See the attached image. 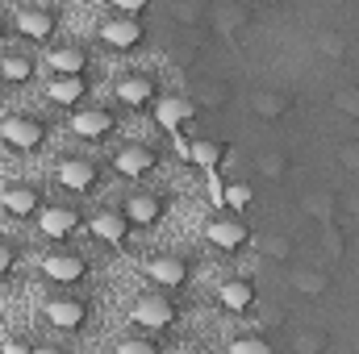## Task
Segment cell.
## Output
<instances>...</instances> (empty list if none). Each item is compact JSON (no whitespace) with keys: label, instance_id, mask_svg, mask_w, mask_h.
<instances>
[{"label":"cell","instance_id":"35","mask_svg":"<svg viewBox=\"0 0 359 354\" xmlns=\"http://www.w3.org/2000/svg\"><path fill=\"white\" fill-rule=\"evenodd\" d=\"M230 354H271V342L259 338V334H247V338H234L230 342Z\"/></svg>","mask_w":359,"mask_h":354},{"label":"cell","instance_id":"45","mask_svg":"<svg viewBox=\"0 0 359 354\" xmlns=\"http://www.w3.org/2000/svg\"><path fill=\"white\" fill-rule=\"evenodd\" d=\"M29 354H59L55 346H38V351H29Z\"/></svg>","mask_w":359,"mask_h":354},{"label":"cell","instance_id":"23","mask_svg":"<svg viewBox=\"0 0 359 354\" xmlns=\"http://www.w3.org/2000/svg\"><path fill=\"white\" fill-rule=\"evenodd\" d=\"M46 67H55L59 76H80V71H84V50H76V46L50 50V55H46Z\"/></svg>","mask_w":359,"mask_h":354},{"label":"cell","instance_id":"13","mask_svg":"<svg viewBox=\"0 0 359 354\" xmlns=\"http://www.w3.org/2000/svg\"><path fill=\"white\" fill-rule=\"evenodd\" d=\"M59 183L72 187V192H88L92 183H96V167L84 163V159H63L59 163Z\"/></svg>","mask_w":359,"mask_h":354},{"label":"cell","instance_id":"16","mask_svg":"<svg viewBox=\"0 0 359 354\" xmlns=\"http://www.w3.org/2000/svg\"><path fill=\"white\" fill-rule=\"evenodd\" d=\"M38 229L46 238H67L76 229V213L72 208H38Z\"/></svg>","mask_w":359,"mask_h":354},{"label":"cell","instance_id":"39","mask_svg":"<svg viewBox=\"0 0 359 354\" xmlns=\"http://www.w3.org/2000/svg\"><path fill=\"white\" fill-rule=\"evenodd\" d=\"M322 242H326V250H330V259H339V255H343V234H339L334 225L326 229V238H322Z\"/></svg>","mask_w":359,"mask_h":354},{"label":"cell","instance_id":"2","mask_svg":"<svg viewBox=\"0 0 359 354\" xmlns=\"http://www.w3.org/2000/svg\"><path fill=\"white\" fill-rule=\"evenodd\" d=\"M42 125L34 121V117H4L0 121V138L8 142V146H17V150H34V146H42Z\"/></svg>","mask_w":359,"mask_h":354},{"label":"cell","instance_id":"29","mask_svg":"<svg viewBox=\"0 0 359 354\" xmlns=\"http://www.w3.org/2000/svg\"><path fill=\"white\" fill-rule=\"evenodd\" d=\"M172 13H176L180 25H201V21L209 25V4H196V0H180Z\"/></svg>","mask_w":359,"mask_h":354},{"label":"cell","instance_id":"19","mask_svg":"<svg viewBox=\"0 0 359 354\" xmlns=\"http://www.w3.org/2000/svg\"><path fill=\"white\" fill-rule=\"evenodd\" d=\"M0 208L13 213V217H29V213H38V192L34 187H4L0 192Z\"/></svg>","mask_w":359,"mask_h":354},{"label":"cell","instance_id":"8","mask_svg":"<svg viewBox=\"0 0 359 354\" xmlns=\"http://www.w3.org/2000/svg\"><path fill=\"white\" fill-rule=\"evenodd\" d=\"M42 271H46V279H55V283H80L88 267H84L80 255H46Z\"/></svg>","mask_w":359,"mask_h":354},{"label":"cell","instance_id":"30","mask_svg":"<svg viewBox=\"0 0 359 354\" xmlns=\"http://www.w3.org/2000/svg\"><path fill=\"white\" fill-rule=\"evenodd\" d=\"M255 167L264 171L268 179H284L288 176V155H276V150H264L259 159H255Z\"/></svg>","mask_w":359,"mask_h":354},{"label":"cell","instance_id":"28","mask_svg":"<svg viewBox=\"0 0 359 354\" xmlns=\"http://www.w3.org/2000/svg\"><path fill=\"white\" fill-rule=\"evenodd\" d=\"M226 96H230L226 84H213V80H209V84H201V88H196L192 104H196V108H222V104H226Z\"/></svg>","mask_w":359,"mask_h":354},{"label":"cell","instance_id":"5","mask_svg":"<svg viewBox=\"0 0 359 354\" xmlns=\"http://www.w3.org/2000/svg\"><path fill=\"white\" fill-rule=\"evenodd\" d=\"M84 317H88V304H84V300L59 296V300H50V304H46V321H50L55 330H80V325H84Z\"/></svg>","mask_w":359,"mask_h":354},{"label":"cell","instance_id":"40","mask_svg":"<svg viewBox=\"0 0 359 354\" xmlns=\"http://www.w3.org/2000/svg\"><path fill=\"white\" fill-rule=\"evenodd\" d=\"M117 8H121V17H134V13L147 8V0H117Z\"/></svg>","mask_w":359,"mask_h":354},{"label":"cell","instance_id":"22","mask_svg":"<svg viewBox=\"0 0 359 354\" xmlns=\"http://www.w3.org/2000/svg\"><path fill=\"white\" fill-rule=\"evenodd\" d=\"M151 96H155V84H151L147 76H130V80H121V84H117V100H126V104H134V108H138V104H147Z\"/></svg>","mask_w":359,"mask_h":354},{"label":"cell","instance_id":"15","mask_svg":"<svg viewBox=\"0 0 359 354\" xmlns=\"http://www.w3.org/2000/svg\"><path fill=\"white\" fill-rule=\"evenodd\" d=\"M251 113L264 117V121H280L288 113V92H276V88H259L251 96Z\"/></svg>","mask_w":359,"mask_h":354},{"label":"cell","instance_id":"7","mask_svg":"<svg viewBox=\"0 0 359 354\" xmlns=\"http://www.w3.org/2000/svg\"><path fill=\"white\" fill-rule=\"evenodd\" d=\"M192 117H196V104H192V100L172 96V100H159V104H155V121H159L168 134H180V125L192 121Z\"/></svg>","mask_w":359,"mask_h":354},{"label":"cell","instance_id":"43","mask_svg":"<svg viewBox=\"0 0 359 354\" xmlns=\"http://www.w3.org/2000/svg\"><path fill=\"white\" fill-rule=\"evenodd\" d=\"M0 354H29V351H25V346H21V342H17V338H8V342H4V346H0Z\"/></svg>","mask_w":359,"mask_h":354},{"label":"cell","instance_id":"17","mask_svg":"<svg viewBox=\"0 0 359 354\" xmlns=\"http://www.w3.org/2000/svg\"><path fill=\"white\" fill-rule=\"evenodd\" d=\"M209 242L217 250H243L247 246V225H238V221H213L209 225Z\"/></svg>","mask_w":359,"mask_h":354},{"label":"cell","instance_id":"6","mask_svg":"<svg viewBox=\"0 0 359 354\" xmlns=\"http://www.w3.org/2000/svg\"><path fill=\"white\" fill-rule=\"evenodd\" d=\"M100 38H104L113 50H130V46H138L142 25H138L134 17H113V21H104V25H100Z\"/></svg>","mask_w":359,"mask_h":354},{"label":"cell","instance_id":"10","mask_svg":"<svg viewBox=\"0 0 359 354\" xmlns=\"http://www.w3.org/2000/svg\"><path fill=\"white\" fill-rule=\"evenodd\" d=\"M113 167H117L126 179H138V176H147V171H155V150L130 146V150H121V155L113 159Z\"/></svg>","mask_w":359,"mask_h":354},{"label":"cell","instance_id":"18","mask_svg":"<svg viewBox=\"0 0 359 354\" xmlns=\"http://www.w3.org/2000/svg\"><path fill=\"white\" fill-rule=\"evenodd\" d=\"M88 229L100 242H109V246H121L126 242V217L121 213H96L88 221Z\"/></svg>","mask_w":359,"mask_h":354},{"label":"cell","instance_id":"36","mask_svg":"<svg viewBox=\"0 0 359 354\" xmlns=\"http://www.w3.org/2000/svg\"><path fill=\"white\" fill-rule=\"evenodd\" d=\"M339 163H343L347 171H359V142H355V138L339 146Z\"/></svg>","mask_w":359,"mask_h":354},{"label":"cell","instance_id":"24","mask_svg":"<svg viewBox=\"0 0 359 354\" xmlns=\"http://www.w3.org/2000/svg\"><path fill=\"white\" fill-rule=\"evenodd\" d=\"M46 96L55 100V104H76L80 96H84V76H63V80H55Z\"/></svg>","mask_w":359,"mask_h":354},{"label":"cell","instance_id":"37","mask_svg":"<svg viewBox=\"0 0 359 354\" xmlns=\"http://www.w3.org/2000/svg\"><path fill=\"white\" fill-rule=\"evenodd\" d=\"M117 354H159V351H155L147 338H130V342H121V346H117Z\"/></svg>","mask_w":359,"mask_h":354},{"label":"cell","instance_id":"26","mask_svg":"<svg viewBox=\"0 0 359 354\" xmlns=\"http://www.w3.org/2000/svg\"><path fill=\"white\" fill-rule=\"evenodd\" d=\"M29 76H34V63H29V59H21V55L0 59V80H8V84H25Z\"/></svg>","mask_w":359,"mask_h":354},{"label":"cell","instance_id":"3","mask_svg":"<svg viewBox=\"0 0 359 354\" xmlns=\"http://www.w3.org/2000/svg\"><path fill=\"white\" fill-rule=\"evenodd\" d=\"M247 21H251V8L238 4V0H217V4H209V25H213V34H238Z\"/></svg>","mask_w":359,"mask_h":354},{"label":"cell","instance_id":"44","mask_svg":"<svg viewBox=\"0 0 359 354\" xmlns=\"http://www.w3.org/2000/svg\"><path fill=\"white\" fill-rule=\"evenodd\" d=\"M8 267H13V250H8V246H4V242H0V275H4V271H8Z\"/></svg>","mask_w":359,"mask_h":354},{"label":"cell","instance_id":"31","mask_svg":"<svg viewBox=\"0 0 359 354\" xmlns=\"http://www.w3.org/2000/svg\"><path fill=\"white\" fill-rule=\"evenodd\" d=\"M318 50L330 55V59H343V55H347V34H339V29H322V34H318Z\"/></svg>","mask_w":359,"mask_h":354},{"label":"cell","instance_id":"4","mask_svg":"<svg viewBox=\"0 0 359 354\" xmlns=\"http://www.w3.org/2000/svg\"><path fill=\"white\" fill-rule=\"evenodd\" d=\"M301 208H305V217H313V221H322L326 229L343 217V200L334 196V192H326V187H318V192H305V200H301Z\"/></svg>","mask_w":359,"mask_h":354},{"label":"cell","instance_id":"34","mask_svg":"<svg viewBox=\"0 0 359 354\" xmlns=\"http://www.w3.org/2000/svg\"><path fill=\"white\" fill-rule=\"evenodd\" d=\"M334 108L343 117H359V84H347V88L334 92Z\"/></svg>","mask_w":359,"mask_h":354},{"label":"cell","instance_id":"20","mask_svg":"<svg viewBox=\"0 0 359 354\" xmlns=\"http://www.w3.org/2000/svg\"><path fill=\"white\" fill-rule=\"evenodd\" d=\"M292 288H297L301 296H322V292L330 288V271H326V267H297V271H292Z\"/></svg>","mask_w":359,"mask_h":354},{"label":"cell","instance_id":"9","mask_svg":"<svg viewBox=\"0 0 359 354\" xmlns=\"http://www.w3.org/2000/svg\"><path fill=\"white\" fill-rule=\"evenodd\" d=\"M13 25H17V34H25V38H50L55 13H46V8H17Z\"/></svg>","mask_w":359,"mask_h":354},{"label":"cell","instance_id":"33","mask_svg":"<svg viewBox=\"0 0 359 354\" xmlns=\"http://www.w3.org/2000/svg\"><path fill=\"white\" fill-rule=\"evenodd\" d=\"M264 255L288 263V259H292V238H288V234H268V238H264Z\"/></svg>","mask_w":359,"mask_h":354},{"label":"cell","instance_id":"14","mask_svg":"<svg viewBox=\"0 0 359 354\" xmlns=\"http://www.w3.org/2000/svg\"><path fill=\"white\" fill-rule=\"evenodd\" d=\"M147 275H151L155 283H163V288H180V283L188 279V263L163 255V259H151V263H147Z\"/></svg>","mask_w":359,"mask_h":354},{"label":"cell","instance_id":"11","mask_svg":"<svg viewBox=\"0 0 359 354\" xmlns=\"http://www.w3.org/2000/svg\"><path fill=\"white\" fill-rule=\"evenodd\" d=\"M217 300H222L230 313H247V309L255 304V288H251V279H226V283L217 288Z\"/></svg>","mask_w":359,"mask_h":354},{"label":"cell","instance_id":"38","mask_svg":"<svg viewBox=\"0 0 359 354\" xmlns=\"http://www.w3.org/2000/svg\"><path fill=\"white\" fill-rule=\"evenodd\" d=\"M205 187H209V200H213V204H222V200H226V183L217 179V171H209V176H205Z\"/></svg>","mask_w":359,"mask_h":354},{"label":"cell","instance_id":"42","mask_svg":"<svg viewBox=\"0 0 359 354\" xmlns=\"http://www.w3.org/2000/svg\"><path fill=\"white\" fill-rule=\"evenodd\" d=\"M172 142H176V155H180V159H192V142H188V138L172 134Z\"/></svg>","mask_w":359,"mask_h":354},{"label":"cell","instance_id":"21","mask_svg":"<svg viewBox=\"0 0 359 354\" xmlns=\"http://www.w3.org/2000/svg\"><path fill=\"white\" fill-rule=\"evenodd\" d=\"M159 213H163L159 196H134V200L126 204V221H138V225H155Z\"/></svg>","mask_w":359,"mask_h":354},{"label":"cell","instance_id":"12","mask_svg":"<svg viewBox=\"0 0 359 354\" xmlns=\"http://www.w3.org/2000/svg\"><path fill=\"white\" fill-rule=\"evenodd\" d=\"M72 129H76L80 138H104V134L113 129V113H104V108H80V113L72 117Z\"/></svg>","mask_w":359,"mask_h":354},{"label":"cell","instance_id":"41","mask_svg":"<svg viewBox=\"0 0 359 354\" xmlns=\"http://www.w3.org/2000/svg\"><path fill=\"white\" fill-rule=\"evenodd\" d=\"M343 213H347V221H355V225H359V192L343 200Z\"/></svg>","mask_w":359,"mask_h":354},{"label":"cell","instance_id":"25","mask_svg":"<svg viewBox=\"0 0 359 354\" xmlns=\"http://www.w3.org/2000/svg\"><path fill=\"white\" fill-rule=\"evenodd\" d=\"M326 346H330V334L326 330H301L292 338V351L297 354H326Z\"/></svg>","mask_w":359,"mask_h":354},{"label":"cell","instance_id":"1","mask_svg":"<svg viewBox=\"0 0 359 354\" xmlns=\"http://www.w3.org/2000/svg\"><path fill=\"white\" fill-rule=\"evenodd\" d=\"M130 317H134V325H142V330H168V325L176 321V304H172L168 296H142V300H134Z\"/></svg>","mask_w":359,"mask_h":354},{"label":"cell","instance_id":"32","mask_svg":"<svg viewBox=\"0 0 359 354\" xmlns=\"http://www.w3.org/2000/svg\"><path fill=\"white\" fill-rule=\"evenodd\" d=\"M251 200H255V187H251V183H230V187H226V200H222V204H226V208H234V213H243V208H247Z\"/></svg>","mask_w":359,"mask_h":354},{"label":"cell","instance_id":"27","mask_svg":"<svg viewBox=\"0 0 359 354\" xmlns=\"http://www.w3.org/2000/svg\"><path fill=\"white\" fill-rule=\"evenodd\" d=\"M188 163L205 167V176H209V171H217V163H222V146H217V142H192V159H188Z\"/></svg>","mask_w":359,"mask_h":354}]
</instances>
